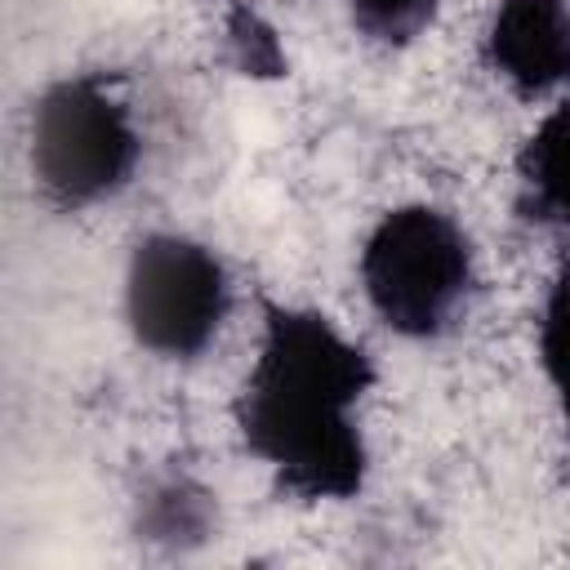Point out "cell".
Segmentation results:
<instances>
[{
  "label": "cell",
  "mask_w": 570,
  "mask_h": 570,
  "mask_svg": "<svg viewBox=\"0 0 570 570\" xmlns=\"http://www.w3.org/2000/svg\"><path fill=\"white\" fill-rule=\"evenodd\" d=\"M374 383V356L325 312L263 303L258 347L232 401V423L281 494L347 503L370 476V441L356 410Z\"/></svg>",
  "instance_id": "1"
},
{
  "label": "cell",
  "mask_w": 570,
  "mask_h": 570,
  "mask_svg": "<svg viewBox=\"0 0 570 570\" xmlns=\"http://www.w3.org/2000/svg\"><path fill=\"white\" fill-rule=\"evenodd\" d=\"M356 276L374 321L387 334L432 343L445 338L472 307L476 249L450 209L405 200L383 209L365 232Z\"/></svg>",
  "instance_id": "2"
},
{
  "label": "cell",
  "mask_w": 570,
  "mask_h": 570,
  "mask_svg": "<svg viewBox=\"0 0 570 570\" xmlns=\"http://www.w3.org/2000/svg\"><path fill=\"white\" fill-rule=\"evenodd\" d=\"M142 160V134L120 76L76 71L40 89L27 125L36 191L67 214L116 200Z\"/></svg>",
  "instance_id": "3"
},
{
  "label": "cell",
  "mask_w": 570,
  "mask_h": 570,
  "mask_svg": "<svg viewBox=\"0 0 570 570\" xmlns=\"http://www.w3.org/2000/svg\"><path fill=\"white\" fill-rule=\"evenodd\" d=\"M125 325L129 338L169 365L200 361L232 312V276L214 245L187 232H142L125 258Z\"/></svg>",
  "instance_id": "4"
},
{
  "label": "cell",
  "mask_w": 570,
  "mask_h": 570,
  "mask_svg": "<svg viewBox=\"0 0 570 570\" xmlns=\"http://www.w3.org/2000/svg\"><path fill=\"white\" fill-rule=\"evenodd\" d=\"M481 62L525 102L561 94L570 85V0H494Z\"/></svg>",
  "instance_id": "5"
},
{
  "label": "cell",
  "mask_w": 570,
  "mask_h": 570,
  "mask_svg": "<svg viewBox=\"0 0 570 570\" xmlns=\"http://www.w3.org/2000/svg\"><path fill=\"white\" fill-rule=\"evenodd\" d=\"M218 494L191 468H156L129 508V534L151 557H191L218 534Z\"/></svg>",
  "instance_id": "6"
},
{
  "label": "cell",
  "mask_w": 570,
  "mask_h": 570,
  "mask_svg": "<svg viewBox=\"0 0 570 570\" xmlns=\"http://www.w3.org/2000/svg\"><path fill=\"white\" fill-rule=\"evenodd\" d=\"M517 214L570 236V98L548 107L517 151Z\"/></svg>",
  "instance_id": "7"
},
{
  "label": "cell",
  "mask_w": 570,
  "mask_h": 570,
  "mask_svg": "<svg viewBox=\"0 0 570 570\" xmlns=\"http://www.w3.org/2000/svg\"><path fill=\"white\" fill-rule=\"evenodd\" d=\"M534 352H539V370H543V383L552 392V405L570 432V254L561 258L548 294H543Z\"/></svg>",
  "instance_id": "8"
},
{
  "label": "cell",
  "mask_w": 570,
  "mask_h": 570,
  "mask_svg": "<svg viewBox=\"0 0 570 570\" xmlns=\"http://www.w3.org/2000/svg\"><path fill=\"white\" fill-rule=\"evenodd\" d=\"M223 40H227L232 67L249 80H281L289 71V58H285V45H281L276 27L249 0H227Z\"/></svg>",
  "instance_id": "9"
},
{
  "label": "cell",
  "mask_w": 570,
  "mask_h": 570,
  "mask_svg": "<svg viewBox=\"0 0 570 570\" xmlns=\"http://www.w3.org/2000/svg\"><path fill=\"white\" fill-rule=\"evenodd\" d=\"M352 31L379 49H410L441 13V0H343Z\"/></svg>",
  "instance_id": "10"
}]
</instances>
